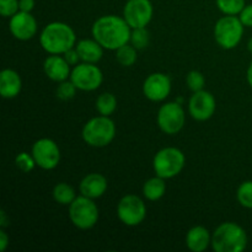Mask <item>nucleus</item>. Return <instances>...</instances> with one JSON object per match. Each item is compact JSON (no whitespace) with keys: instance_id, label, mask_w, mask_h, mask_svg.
I'll use <instances>...</instances> for the list:
<instances>
[{"instance_id":"nucleus-1","label":"nucleus","mask_w":252,"mask_h":252,"mask_svg":"<svg viewBox=\"0 0 252 252\" xmlns=\"http://www.w3.org/2000/svg\"><path fill=\"white\" fill-rule=\"evenodd\" d=\"M93 37L108 51H117L120 47L129 43L132 27L125 17L117 15H103L93 25Z\"/></svg>"},{"instance_id":"nucleus-2","label":"nucleus","mask_w":252,"mask_h":252,"mask_svg":"<svg viewBox=\"0 0 252 252\" xmlns=\"http://www.w3.org/2000/svg\"><path fill=\"white\" fill-rule=\"evenodd\" d=\"M39 44L48 54H64L75 47V31L65 22H51L42 30L39 34Z\"/></svg>"},{"instance_id":"nucleus-3","label":"nucleus","mask_w":252,"mask_h":252,"mask_svg":"<svg viewBox=\"0 0 252 252\" xmlns=\"http://www.w3.org/2000/svg\"><path fill=\"white\" fill-rule=\"evenodd\" d=\"M214 252H243L248 246L245 229L233 221L221 223L212 234Z\"/></svg>"},{"instance_id":"nucleus-4","label":"nucleus","mask_w":252,"mask_h":252,"mask_svg":"<svg viewBox=\"0 0 252 252\" xmlns=\"http://www.w3.org/2000/svg\"><path fill=\"white\" fill-rule=\"evenodd\" d=\"M83 140L93 148H105L116 137V125L108 116H97L84 125L81 130Z\"/></svg>"},{"instance_id":"nucleus-5","label":"nucleus","mask_w":252,"mask_h":252,"mask_svg":"<svg viewBox=\"0 0 252 252\" xmlns=\"http://www.w3.org/2000/svg\"><path fill=\"white\" fill-rule=\"evenodd\" d=\"M186 164L184 153L175 147L162 148L155 154L153 159V169L158 176L170 180L180 175Z\"/></svg>"},{"instance_id":"nucleus-6","label":"nucleus","mask_w":252,"mask_h":252,"mask_svg":"<svg viewBox=\"0 0 252 252\" xmlns=\"http://www.w3.org/2000/svg\"><path fill=\"white\" fill-rule=\"evenodd\" d=\"M100 212L93 198L85 196L76 197L69 206V219L75 228L89 230L97 224Z\"/></svg>"},{"instance_id":"nucleus-7","label":"nucleus","mask_w":252,"mask_h":252,"mask_svg":"<svg viewBox=\"0 0 252 252\" xmlns=\"http://www.w3.org/2000/svg\"><path fill=\"white\" fill-rule=\"evenodd\" d=\"M244 25L234 15H225L217 21L214 26V38L223 49H234L243 39Z\"/></svg>"},{"instance_id":"nucleus-8","label":"nucleus","mask_w":252,"mask_h":252,"mask_svg":"<svg viewBox=\"0 0 252 252\" xmlns=\"http://www.w3.org/2000/svg\"><path fill=\"white\" fill-rule=\"evenodd\" d=\"M157 122L165 134L174 135L181 132L186 122V113L181 103L177 101L164 103L158 111Z\"/></svg>"},{"instance_id":"nucleus-9","label":"nucleus","mask_w":252,"mask_h":252,"mask_svg":"<svg viewBox=\"0 0 252 252\" xmlns=\"http://www.w3.org/2000/svg\"><path fill=\"white\" fill-rule=\"evenodd\" d=\"M70 79L74 85L81 91H95L103 81L102 70L94 63H81L73 66Z\"/></svg>"},{"instance_id":"nucleus-10","label":"nucleus","mask_w":252,"mask_h":252,"mask_svg":"<svg viewBox=\"0 0 252 252\" xmlns=\"http://www.w3.org/2000/svg\"><path fill=\"white\" fill-rule=\"evenodd\" d=\"M117 216L125 225L137 226L142 224L147 217V206L140 197L126 194L118 202Z\"/></svg>"},{"instance_id":"nucleus-11","label":"nucleus","mask_w":252,"mask_h":252,"mask_svg":"<svg viewBox=\"0 0 252 252\" xmlns=\"http://www.w3.org/2000/svg\"><path fill=\"white\" fill-rule=\"evenodd\" d=\"M31 154L36 165L42 170H53L61 162V149L53 139L41 138L32 145Z\"/></svg>"},{"instance_id":"nucleus-12","label":"nucleus","mask_w":252,"mask_h":252,"mask_svg":"<svg viewBox=\"0 0 252 252\" xmlns=\"http://www.w3.org/2000/svg\"><path fill=\"white\" fill-rule=\"evenodd\" d=\"M154 14L150 0H128L123 7V17L132 29L147 27Z\"/></svg>"},{"instance_id":"nucleus-13","label":"nucleus","mask_w":252,"mask_h":252,"mask_svg":"<svg viewBox=\"0 0 252 252\" xmlns=\"http://www.w3.org/2000/svg\"><path fill=\"white\" fill-rule=\"evenodd\" d=\"M217 110L216 97L209 91L201 90L193 93L189 101V112L194 121L204 122L213 117Z\"/></svg>"},{"instance_id":"nucleus-14","label":"nucleus","mask_w":252,"mask_h":252,"mask_svg":"<svg viewBox=\"0 0 252 252\" xmlns=\"http://www.w3.org/2000/svg\"><path fill=\"white\" fill-rule=\"evenodd\" d=\"M171 93V79L165 73H153L143 83V94L153 102L166 100Z\"/></svg>"},{"instance_id":"nucleus-15","label":"nucleus","mask_w":252,"mask_h":252,"mask_svg":"<svg viewBox=\"0 0 252 252\" xmlns=\"http://www.w3.org/2000/svg\"><path fill=\"white\" fill-rule=\"evenodd\" d=\"M9 30L12 36L19 41H29L37 33V21L31 12L19 11L10 17Z\"/></svg>"},{"instance_id":"nucleus-16","label":"nucleus","mask_w":252,"mask_h":252,"mask_svg":"<svg viewBox=\"0 0 252 252\" xmlns=\"http://www.w3.org/2000/svg\"><path fill=\"white\" fill-rule=\"evenodd\" d=\"M43 71L47 78L56 83H62L70 78L71 69L62 54H51L44 59Z\"/></svg>"},{"instance_id":"nucleus-17","label":"nucleus","mask_w":252,"mask_h":252,"mask_svg":"<svg viewBox=\"0 0 252 252\" xmlns=\"http://www.w3.org/2000/svg\"><path fill=\"white\" fill-rule=\"evenodd\" d=\"M108 189V181L102 174L91 172L86 175L79 184V191L81 196L89 197V198H100L106 193Z\"/></svg>"},{"instance_id":"nucleus-18","label":"nucleus","mask_w":252,"mask_h":252,"mask_svg":"<svg viewBox=\"0 0 252 252\" xmlns=\"http://www.w3.org/2000/svg\"><path fill=\"white\" fill-rule=\"evenodd\" d=\"M22 90V79L14 69H4L0 73V95L6 100L17 97Z\"/></svg>"},{"instance_id":"nucleus-19","label":"nucleus","mask_w":252,"mask_h":252,"mask_svg":"<svg viewBox=\"0 0 252 252\" xmlns=\"http://www.w3.org/2000/svg\"><path fill=\"white\" fill-rule=\"evenodd\" d=\"M212 245V235L207 228L202 225L193 226L186 235V246L192 252H203Z\"/></svg>"},{"instance_id":"nucleus-20","label":"nucleus","mask_w":252,"mask_h":252,"mask_svg":"<svg viewBox=\"0 0 252 252\" xmlns=\"http://www.w3.org/2000/svg\"><path fill=\"white\" fill-rule=\"evenodd\" d=\"M75 48L80 56L81 62L85 63H98L103 57V47L95 38H84L76 42Z\"/></svg>"},{"instance_id":"nucleus-21","label":"nucleus","mask_w":252,"mask_h":252,"mask_svg":"<svg viewBox=\"0 0 252 252\" xmlns=\"http://www.w3.org/2000/svg\"><path fill=\"white\" fill-rule=\"evenodd\" d=\"M165 193H166V182H165V179L158 176V175L155 177L147 180L143 185V196L148 201H159L165 196Z\"/></svg>"},{"instance_id":"nucleus-22","label":"nucleus","mask_w":252,"mask_h":252,"mask_svg":"<svg viewBox=\"0 0 252 252\" xmlns=\"http://www.w3.org/2000/svg\"><path fill=\"white\" fill-rule=\"evenodd\" d=\"M53 198L57 203L62 206H70L74 199L76 198L75 189L66 182H59L53 189Z\"/></svg>"},{"instance_id":"nucleus-23","label":"nucleus","mask_w":252,"mask_h":252,"mask_svg":"<svg viewBox=\"0 0 252 252\" xmlns=\"http://www.w3.org/2000/svg\"><path fill=\"white\" fill-rule=\"evenodd\" d=\"M95 105L98 115L108 116L110 117L117 110V98H116V96L113 94L103 93L96 98Z\"/></svg>"},{"instance_id":"nucleus-24","label":"nucleus","mask_w":252,"mask_h":252,"mask_svg":"<svg viewBox=\"0 0 252 252\" xmlns=\"http://www.w3.org/2000/svg\"><path fill=\"white\" fill-rule=\"evenodd\" d=\"M137 51L138 49L135 47L127 43L116 51V59L122 66H132L134 65L138 59Z\"/></svg>"},{"instance_id":"nucleus-25","label":"nucleus","mask_w":252,"mask_h":252,"mask_svg":"<svg viewBox=\"0 0 252 252\" xmlns=\"http://www.w3.org/2000/svg\"><path fill=\"white\" fill-rule=\"evenodd\" d=\"M150 42V34L147 27H139V29H132V33H130V41L129 43L133 47L140 51L149 46Z\"/></svg>"},{"instance_id":"nucleus-26","label":"nucleus","mask_w":252,"mask_h":252,"mask_svg":"<svg viewBox=\"0 0 252 252\" xmlns=\"http://www.w3.org/2000/svg\"><path fill=\"white\" fill-rule=\"evenodd\" d=\"M217 7L224 15H236L240 14L245 7V0H216Z\"/></svg>"},{"instance_id":"nucleus-27","label":"nucleus","mask_w":252,"mask_h":252,"mask_svg":"<svg viewBox=\"0 0 252 252\" xmlns=\"http://www.w3.org/2000/svg\"><path fill=\"white\" fill-rule=\"evenodd\" d=\"M236 198L244 208L252 209V181H245L239 186Z\"/></svg>"},{"instance_id":"nucleus-28","label":"nucleus","mask_w":252,"mask_h":252,"mask_svg":"<svg viewBox=\"0 0 252 252\" xmlns=\"http://www.w3.org/2000/svg\"><path fill=\"white\" fill-rule=\"evenodd\" d=\"M15 165H16V167L20 171L25 172V174H29V172H31L37 166L32 154H29L26 152H22L16 155V158H15Z\"/></svg>"},{"instance_id":"nucleus-29","label":"nucleus","mask_w":252,"mask_h":252,"mask_svg":"<svg viewBox=\"0 0 252 252\" xmlns=\"http://www.w3.org/2000/svg\"><path fill=\"white\" fill-rule=\"evenodd\" d=\"M186 84L189 89L193 93L197 91L204 90V85H206V78L203 74L198 70H191L186 76Z\"/></svg>"},{"instance_id":"nucleus-30","label":"nucleus","mask_w":252,"mask_h":252,"mask_svg":"<svg viewBox=\"0 0 252 252\" xmlns=\"http://www.w3.org/2000/svg\"><path fill=\"white\" fill-rule=\"evenodd\" d=\"M58 88H57V97L61 98L63 101H69L71 98L75 97L76 91L78 88L74 85L73 81L69 79V80H64L62 83H58Z\"/></svg>"},{"instance_id":"nucleus-31","label":"nucleus","mask_w":252,"mask_h":252,"mask_svg":"<svg viewBox=\"0 0 252 252\" xmlns=\"http://www.w3.org/2000/svg\"><path fill=\"white\" fill-rule=\"evenodd\" d=\"M19 11V0H0V14H1V16L11 17Z\"/></svg>"},{"instance_id":"nucleus-32","label":"nucleus","mask_w":252,"mask_h":252,"mask_svg":"<svg viewBox=\"0 0 252 252\" xmlns=\"http://www.w3.org/2000/svg\"><path fill=\"white\" fill-rule=\"evenodd\" d=\"M239 19L245 27H252V4L245 5L243 11L239 14Z\"/></svg>"},{"instance_id":"nucleus-33","label":"nucleus","mask_w":252,"mask_h":252,"mask_svg":"<svg viewBox=\"0 0 252 252\" xmlns=\"http://www.w3.org/2000/svg\"><path fill=\"white\" fill-rule=\"evenodd\" d=\"M62 56L65 58V61L68 62L69 65L70 66H75L76 64H79L81 62L80 56H79V53H78V51H76L75 47L71 49H69V51H66L65 53L62 54Z\"/></svg>"},{"instance_id":"nucleus-34","label":"nucleus","mask_w":252,"mask_h":252,"mask_svg":"<svg viewBox=\"0 0 252 252\" xmlns=\"http://www.w3.org/2000/svg\"><path fill=\"white\" fill-rule=\"evenodd\" d=\"M10 243V238L7 235V233L5 231V229H0V251L4 252L7 249Z\"/></svg>"},{"instance_id":"nucleus-35","label":"nucleus","mask_w":252,"mask_h":252,"mask_svg":"<svg viewBox=\"0 0 252 252\" xmlns=\"http://www.w3.org/2000/svg\"><path fill=\"white\" fill-rule=\"evenodd\" d=\"M20 11L31 12L34 9V0H19Z\"/></svg>"},{"instance_id":"nucleus-36","label":"nucleus","mask_w":252,"mask_h":252,"mask_svg":"<svg viewBox=\"0 0 252 252\" xmlns=\"http://www.w3.org/2000/svg\"><path fill=\"white\" fill-rule=\"evenodd\" d=\"M9 223H10V220L9 219H7V214L5 213V211H0V226H1L2 229H5L6 228L7 225H9Z\"/></svg>"},{"instance_id":"nucleus-37","label":"nucleus","mask_w":252,"mask_h":252,"mask_svg":"<svg viewBox=\"0 0 252 252\" xmlns=\"http://www.w3.org/2000/svg\"><path fill=\"white\" fill-rule=\"evenodd\" d=\"M246 79H248L249 85H250L252 89V62L250 63V65H249L248 71H246Z\"/></svg>"},{"instance_id":"nucleus-38","label":"nucleus","mask_w":252,"mask_h":252,"mask_svg":"<svg viewBox=\"0 0 252 252\" xmlns=\"http://www.w3.org/2000/svg\"><path fill=\"white\" fill-rule=\"evenodd\" d=\"M248 48H249V51H250V53L252 54V37L249 39V42H248Z\"/></svg>"}]
</instances>
